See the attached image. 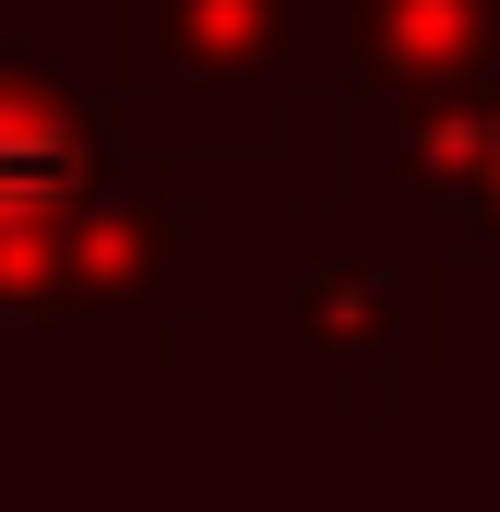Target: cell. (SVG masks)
Returning a JSON list of instances; mask_svg holds the SVG:
<instances>
[{
	"instance_id": "obj_1",
	"label": "cell",
	"mask_w": 500,
	"mask_h": 512,
	"mask_svg": "<svg viewBox=\"0 0 500 512\" xmlns=\"http://www.w3.org/2000/svg\"><path fill=\"white\" fill-rule=\"evenodd\" d=\"M72 155H84V108H72L48 72L0 60V227H12L24 203H48V191L72 179Z\"/></svg>"
}]
</instances>
